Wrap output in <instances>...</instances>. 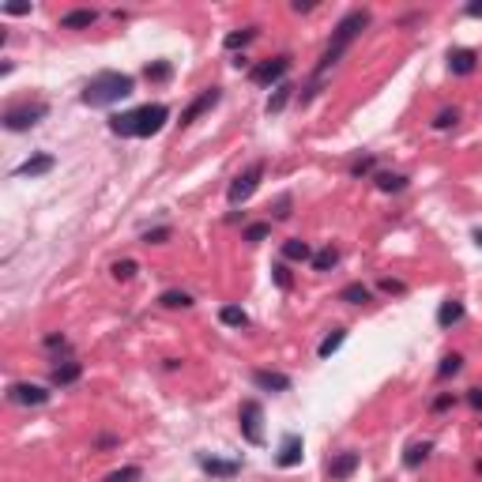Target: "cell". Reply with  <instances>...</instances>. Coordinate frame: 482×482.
Listing matches in <instances>:
<instances>
[{
  "label": "cell",
  "instance_id": "bcb514c9",
  "mask_svg": "<svg viewBox=\"0 0 482 482\" xmlns=\"http://www.w3.org/2000/svg\"><path fill=\"white\" fill-rule=\"evenodd\" d=\"M475 471H479V475H482V460H479V467H475Z\"/></svg>",
  "mask_w": 482,
  "mask_h": 482
},
{
  "label": "cell",
  "instance_id": "e575fe53",
  "mask_svg": "<svg viewBox=\"0 0 482 482\" xmlns=\"http://www.w3.org/2000/svg\"><path fill=\"white\" fill-rule=\"evenodd\" d=\"M143 241H148V245H162V241H170V226L148 230V234H143Z\"/></svg>",
  "mask_w": 482,
  "mask_h": 482
},
{
  "label": "cell",
  "instance_id": "6da1fadb",
  "mask_svg": "<svg viewBox=\"0 0 482 482\" xmlns=\"http://www.w3.org/2000/svg\"><path fill=\"white\" fill-rule=\"evenodd\" d=\"M170 120V109L162 102H148V106H136L128 114H114L109 117V132L114 136H128V140H148L162 125Z\"/></svg>",
  "mask_w": 482,
  "mask_h": 482
},
{
  "label": "cell",
  "instance_id": "7402d4cb",
  "mask_svg": "<svg viewBox=\"0 0 482 482\" xmlns=\"http://www.w3.org/2000/svg\"><path fill=\"white\" fill-rule=\"evenodd\" d=\"M369 298L373 294H369V287H362V283H347V287L339 290V301H347V305H366Z\"/></svg>",
  "mask_w": 482,
  "mask_h": 482
},
{
  "label": "cell",
  "instance_id": "83f0119b",
  "mask_svg": "<svg viewBox=\"0 0 482 482\" xmlns=\"http://www.w3.org/2000/svg\"><path fill=\"white\" fill-rule=\"evenodd\" d=\"M460 369H463V355H456V350H452V355L441 358V366H437V377H441V381H449V377H456Z\"/></svg>",
  "mask_w": 482,
  "mask_h": 482
},
{
  "label": "cell",
  "instance_id": "3957f363",
  "mask_svg": "<svg viewBox=\"0 0 482 482\" xmlns=\"http://www.w3.org/2000/svg\"><path fill=\"white\" fill-rule=\"evenodd\" d=\"M369 19H373V15H369L366 8H355V12H347V15H343V19H339V27L332 30V42H328V49L321 53V64H316V75H324V72H328V68L335 64V60H339L343 53H347V49H350V42H355L358 34L369 27Z\"/></svg>",
  "mask_w": 482,
  "mask_h": 482
},
{
  "label": "cell",
  "instance_id": "f1b7e54d",
  "mask_svg": "<svg viewBox=\"0 0 482 482\" xmlns=\"http://www.w3.org/2000/svg\"><path fill=\"white\" fill-rule=\"evenodd\" d=\"M159 301H162L166 309H188V305H193V298H188L185 290H162Z\"/></svg>",
  "mask_w": 482,
  "mask_h": 482
},
{
  "label": "cell",
  "instance_id": "4dcf8cb0",
  "mask_svg": "<svg viewBox=\"0 0 482 482\" xmlns=\"http://www.w3.org/2000/svg\"><path fill=\"white\" fill-rule=\"evenodd\" d=\"M256 38V27H245V30H234V34H226V49H241V46H249V42Z\"/></svg>",
  "mask_w": 482,
  "mask_h": 482
},
{
  "label": "cell",
  "instance_id": "d6986e66",
  "mask_svg": "<svg viewBox=\"0 0 482 482\" xmlns=\"http://www.w3.org/2000/svg\"><path fill=\"white\" fill-rule=\"evenodd\" d=\"M429 452H434V445H429V441H415L407 452H403V467H411V471L422 467V463L429 460Z\"/></svg>",
  "mask_w": 482,
  "mask_h": 482
},
{
  "label": "cell",
  "instance_id": "7bdbcfd3",
  "mask_svg": "<svg viewBox=\"0 0 482 482\" xmlns=\"http://www.w3.org/2000/svg\"><path fill=\"white\" fill-rule=\"evenodd\" d=\"M369 170H373V159H362L358 166H355V177H362V174H369Z\"/></svg>",
  "mask_w": 482,
  "mask_h": 482
},
{
  "label": "cell",
  "instance_id": "7c38bea8",
  "mask_svg": "<svg viewBox=\"0 0 482 482\" xmlns=\"http://www.w3.org/2000/svg\"><path fill=\"white\" fill-rule=\"evenodd\" d=\"M253 384L264 392H290V377L275 373V369H253Z\"/></svg>",
  "mask_w": 482,
  "mask_h": 482
},
{
  "label": "cell",
  "instance_id": "74e56055",
  "mask_svg": "<svg viewBox=\"0 0 482 482\" xmlns=\"http://www.w3.org/2000/svg\"><path fill=\"white\" fill-rule=\"evenodd\" d=\"M275 219H290V196H279V200H275Z\"/></svg>",
  "mask_w": 482,
  "mask_h": 482
},
{
  "label": "cell",
  "instance_id": "f35d334b",
  "mask_svg": "<svg viewBox=\"0 0 482 482\" xmlns=\"http://www.w3.org/2000/svg\"><path fill=\"white\" fill-rule=\"evenodd\" d=\"M4 12H8V15H27L30 4H23V0H12V4H4Z\"/></svg>",
  "mask_w": 482,
  "mask_h": 482
},
{
  "label": "cell",
  "instance_id": "4316f807",
  "mask_svg": "<svg viewBox=\"0 0 482 482\" xmlns=\"http://www.w3.org/2000/svg\"><path fill=\"white\" fill-rule=\"evenodd\" d=\"M343 339H347V332H343V328H332V335H324V343L316 347V355H321V358H332L335 350L343 347Z\"/></svg>",
  "mask_w": 482,
  "mask_h": 482
},
{
  "label": "cell",
  "instance_id": "ab89813d",
  "mask_svg": "<svg viewBox=\"0 0 482 482\" xmlns=\"http://www.w3.org/2000/svg\"><path fill=\"white\" fill-rule=\"evenodd\" d=\"M452 403H456V395H452V392H445V395H437V400H434V411H449Z\"/></svg>",
  "mask_w": 482,
  "mask_h": 482
},
{
  "label": "cell",
  "instance_id": "8d00e7d4",
  "mask_svg": "<svg viewBox=\"0 0 482 482\" xmlns=\"http://www.w3.org/2000/svg\"><path fill=\"white\" fill-rule=\"evenodd\" d=\"M271 275H275V283H279L283 290H290V271H287V264H275Z\"/></svg>",
  "mask_w": 482,
  "mask_h": 482
},
{
  "label": "cell",
  "instance_id": "ba28073f",
  "mask_svg": "<svg viewBox=\"0 0 482 482\" xmlns=\"http://www.w3.org/2000/svg\"><path fill=\"white\" fill-rule=\"evenodd\" d=\"M8 400L19 403V407H42V403H49V389L19 381V384H12V389H8Z\"/></svg>",
  "mask_w": 482,
  "mask_h": 482
},
{
  "label": "cell",
  "instance_id": "cb8c5ba5",
  "mask_svg": "<svg viewBox=\"0 0 482 482\" xmlns=\"http://www.w3.org/2000/svg\"><path fill=\"white\" fill-rule=\"evenodd\" d=\"M373 181H377L381 193H403V188H407V177H403V174H389V170H381Z\"/></svg>",
  "mask_w": 482,
  "mask_h": 482
},
{
  "label": "cell",
  "instance_id": "836d02e7",
  "mask_svg": "<svg viewBox=\"0 0 482 482\" xmlns=\"http://www.w3.org/2000/svg\"><path fill=\"white\" fill-rule=\"evenodd\" d=\"M456 120H460V109H441V114L434 117V128L445 132V128H456Z\"/></svg>",
  "mask_w": 482,
  "mask_h": 482
},
{
  "label": "cell",
  "instance_id": "603a6c76",
  "mask_svg": "<svg viewBox=\"0 0 482 482\" xmlns=\"http://www.w3.org/2000/svg\"><path fill=\"white\" fill-rule=\"evenodd\" d=\"M219 321L226 324V328H245V324H249V313H245L241 305H222V309H219Z\"/></svg>",
  "mask_w": 482,
  "mask_h": 482
},
{
  "label": "cell",
  "instance_id": "d4e9b609",
  "mask_svg": "<svg viewBox=\"0 0 482 482\" xmlns=\"http://www.w3.org/2000/svg\"><path fill=\"white\" fill-rule=\"evenodd\" d=\"M290 83H279V87H271V98H268V117L271 114H283V109H287V102H290Z\"/></svg>",
  "mask_w": 482,
  "mask_h": 482
},
{
  "label": "cell",
  "instance_id": "9a60e30c",
  "mask_svg": "<svg viewBox=\"0 0 482 482\" xmlns=\"http://www.w3.org/2000/svg\"><path fill=\"white\" fill-rule=\"evenodd\" d=\"M479 68V53L475 49H452L449 53V72L452 75H471Z\"/></svg>",
  "mask_w": 482,
  "mask_h": 482
},
{
  "label": "cell",
  "instance_id": "7a4b0ae2",
  "mask_svg": "<svg viewBox=\"0 0 482 482\" xmlns=\"http://www.w3.org/2000/svg\"><path fill=\"white\" fill-rule=\"evenodd\" d=\"M132 91H136L132 75H125V72H98V75H91V83L83 87L80 98H83V106H91V109H106V106L125 102Z\"/></svg>",
  "mask_w": 482,
  "mask_h": 482
},
{
  "label": "cell",
  "instance_id": "52a82bcc",
  "mask_svg": "<svg viewBox=\"0 0 482 482\" xmlns=\"http://www.w3.org/2000/svg\"><path fill=\"white\" fill-rule=\"evenodd\" d=\"M287 72H290V57H271V60H260V64L249 68V80L260 83V87H279Z\"/></svg>",
  "mask_w": 482,
  "mask_h": 482
},
{
  "label": "cell",
  "instance_id": "4fadbf2b",
  "mask_svg": "<svg viewBox=\"0 0 482 482\" xmlns=\"http://www.w3.org/2000/svg\"><path fill=\"white\" fill-rule=\"evenodd\" d=\"M196 463H200L204 471H208V475H215V479H234L238 471H241V463L238 460H215V456H196Z\"/></svg>",
  "mask_w": 482,
  "mask_h": 482
},
{
  "label": "cell",
  "instance_id": "1f68e13d",
  "mask_svg": "<svg viewBox=\"0 0 482 482\" xmlns=\"http://www.w3.org/2000/svg\"><path fill=\"white\" fill-rule=\"evenodd\" d=\"M136 271H140V264H136V260H117V264H114V279H117V283H128Z\"/></svg>",
  "mask_w": 482,
  "mask_h": 482
},
{
  "label": "cell",
  "instance_id": "5b68a950",
  "mask_svg": "<svg viewBox=\"0 0 482 482\" xmlns=\"http://www.w3.org/2000/svg\"><path fill=\"white\" fill-rule=\"evenodd\" d=\"M238 426L249 445H264V407L256 400H245L238 407Z\"/></svg>",
  "mask_w": 482,
  "mask_h": 482
},
{
  "label": "cell",
  "instance_id": "8fae6325",
  "mask_svg": "<svg viewBox=\"0 0 482 482\" xmlns=\"http://www.w3.org/2000/svg\"><path fill=\"white\" fill-rule=\"evenodd\" d=\"M301 456H305V445H301V437H298V434H287V437L279 441L275 463H279V467H298V463H301Z\"/></svg>",
  "mask_w": 482,
  "mask_h": 482
},
{
  "label": "cell",
  "instance_id": "ffe728a7",
  "mask_svg": "<svg viewBox=\"0 0 482 482\" xmlns=\"http://www.w3.org/2000/svg\"><path fill=\"white\" fill-rule=\"evenodd\" d=\"M283 256H287V260H298V264H305V260H313V249H309V241H301V238H290V241H283Z\"/></svg>",
  "mask_w": 482,
  "mask_h": 482
},
{
  "label": "cell",
  "instance_id": "f546056e",
  "mask_svg": "<svg viewBox=\"0 0 482 482\" xmlns=\"http://www.w3.org/2000/svg\"><path fill=\"white\" fill-rule=\"evenodd\" d=\"M268 234H271V222H249V226H245V234H241V238H245L249 245H256V241H264Z\"/></svg>",
  "mask_w": 482,
  "mask_h": 482
},
{
  "label": "cell",
  "instance_id": "484cf974",
  "mask_svg": "<svg viewBox=\"0 0 482 482\" xmlns=\"http://www.w3.org/2000/svg\"><path fill=\"white\" fill-rule=\"evenodd\" d=\"M335 264H339V249L335 245H324L321 253H313V268L316 271H332Z\"/></svg>",
  "mask_w": 482,
  "mask_h": 482
},
{
  "label": "cell",
  "instance_id": "2e32d148",
  "mask_svg": "<svg viewBox=\"0 0 482 482\" xmlns=\"http://www.w3.org/2000/svg\"><path fill=\"white\" fill-rule=\"evenodd\" d=\"M53 166H57L53 154H34V159H27L19 170H15V174H19V177H42V174H49Z\"/></svg>",
  "mask_w": 482,
  "mask_h": 482
},
{
  "label": "cell",
  "instance_id": "d590c367",
  "mask_svg": "<svg viewBox=\"0 0 482 482\" xmlns=\"http://www.w3.org/2000/svg\"><path fill=\"white\" fill-rule=\"evenodd\" d=\"M381 290H384V294H407V283H400V279H381Z\"/></svg>",
  "mask_w": 482,
  "mask_h": 482
},
{
  "label": "cell",
  "instance_id": "60d3db41",
  "mask_svg": "<svg viewBox=\"0 0 482 482\" xmlns=\"http://www.w3.org/2000/svg\"><path fill=\"white\" fill-rule=\"evenodd\" d=\"M46 347L49 350H64L68 343H64V335H46Z\"/></svg>",
  "mask_w": 482,
  "mask_h": 482
},
{
  "label": "cell",
  "instance_id": "ac0fdd59",
  "mask_svg": "<svg viewBox=\"0 0 482 482\" xmlns=\"http://www.w3.org/2000/svg\"><path fill=\"white\" fill-rule=\"evenodd\" d=\"M83 377V366L80 362H60V366H53V384L57 389H64V384H75Z\"/></svg>",
  "mask_w": 482,
  "mask_h": 482
},
{
  "label": "cell",
  "instance_id": "f6af8a7d",
  "mask_svg": "<svg viewBox=\"0 0 482 482\" xmlns=\"http://www.w3.org/2000/svg\"><path fill=\"white\" fill-rule=\"evenodd\" d=\"M471 238H475V245L482 249V230H475V234H471Z\"/></svg>",
  "mask_w": 482,
  "mask_h": 482
},
{
  "label": "cell",
  "instance_id": "30bf717a",
  "mask_svg": "<svg viewBox=\"0 0 482 482\" xmlns=\"http://www.w3.org/2000/svg\"><path fill=\"white\" fill-rule=\"evenodd\" d=\"M219 98H222V91H219V87H208V91H200V94H196V98L185 106V114H181V125H193V120L200 117V114H208L211 106H219Z\"/></svg>",
  "mask_w": 482,
  "mask_h": 482
},
{
  "label": "cell",
  "instance_id": "b9f144b4",
  "mask_svg": "<svg viewBox=\"0 0 482 482\" xmlns=\"http://www.w3.org/2000/svg\"><path fill=\"white\" fill-rule=\"evenodd\" d=\"M467 403H471L475 411H482V389H471V392H467Z\"/></svg>",
  "mask_w": 482,
  "mask_h": 482
},
{
  "label": "cell",
  "instance_id": "44dd1931",
  "mask_svg": "<svg viewBox=\"0 0 482 482\" xmlns=\"http://www.w3.org/2000/svg\"><path fill=\"white\" fill-rule=\"evenodd\" d=\"M170 75H174V64H170V60H151V64L143 68V80L148 83H166Z\"/></svg>",
  "mask_w": 482,
  "mask_h": 482
},
{
  "label": "cell",
  "instance_id": "ee69618b",
  "mask_svg": "<svg viewBox=\"0 0 482 482\" xmlns=\"http://www.w3.org/2000/svg\"><path fill=\"white\" fill-rule=\"evenodd\" d=\"M463 12H467V15H475V19H479V15H482V0H475V4H467Z\"/></svg>",
  "mask_w": 482,
  "mask_h": 482
},
{
  "label": "cell",
  "instance_id": "277c9868",
  "mask_svg": "<svg viewBox=\"0 0 482 482\" xmlns=\"http://www.w3.org/2000/svg\"><path fill=\"white\" fill-rule=\"evenodd\" d=\"M46 114H49L46 102H23V106H8L0 120H4L8 132H27V128H34L38 120H46Z\"/></svg>",
  "mask_w": 482,
  "mask_h": 482
},
{
  "label": "cell",
  "instance_id": "8992f818",
  "mask_svg": "<svg viewBox=\"0 0 482 482\" xmlns=\"http://www.w3.org/2000/svg\"><path fill=\"white\" fill-rule=\"evenodd\" d=\"M260 177H264V162H253V166L245 170V174H238L234 181H230V188H226V200L234 204H245L249 196L256 193V188H260Z\"/></svg>",
  "mask_w": 482,
  "mask_h": 482
},
{
  "label": "cell",
  "instance_id": "d6a6232c",
  "mask_svg": "<svg viewBox=\"0 0 482 482\" xmlns=\"http://www.w3.org/2000/svg\"><path fill=\"white\" fill-rule=\"evenodd\" d=\"M140 475H143L140 467H120V471H109L102 482H140Z\"/></svg>",
  "mask_w": 482,
  "mask_h": 482
},
{
  "label": "cell",
  "instance_id": "5bb4252c",
  "mask_svg": "<svg viewBox=\"0 0 482 482\" xmlns=\"http://www.w3.org/2000/svg\"><path fill=\"white\" fill-rule=\"evenodd\" d=\"M94 19H98L94 8H72V12L60 15V30H87L94 27Z\"/></svg>",
  "mask_w": 482,
  "mask_h": 482
},
{
  "label": "cell",
  "instance_id": "e0dca14e",
  "mask_svg": "<svg viewBox=\"0 0 482 482\" xmlns=\"http://www.w3.org/2000/svg\"><path fill=\"white\" fill-rule=\"evenodd\" d=\"M460 321H463V301L445 298L441 309H437V324H441V328H452V324H460Z\"/></svg>",
  "mask_w": 482,
  "mask_h": 482
},
{
  "label": "cell",
  "instance_id": "9c48e42d",
  "mask_svg": "<svg viewBox=\"0 0 482 482\" xmlns=\"http://www.w3.org/2000/svg\"><path fill=\"white\" fill-rule=\"evenodd\" d=\"M358 463H362V456H358L355 449L335 452L332 460H328V479H332V482H347V479L358 471Z\"/></svg>",
  "mask_w": 482,
  "mask_h": 482
}]
</instances>
